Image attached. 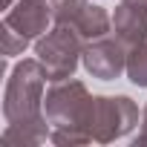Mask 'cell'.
I'll list each match as a JSON object with an SVG mask.
<instances>
[{
  "label": "cell",
  "instance_id": "3957f363",
  "mask_svg": "<svg viewBox=\"0 0 147 147\" xmlns=\"http://www.w3.org/2000/svg\"><path fill=\"white\" fill-rule=\"evenodd\" d=\"M87 90L78 81H55V87L46 92V115L58 127H78L90 118Z\"/></svg>",
  "mask_w": 147,
  "mask_h": 147
},
{
  "label": "cell",
  "instance_id": "6da1fadb",
  "mask_svg": "<svg viewBox=\"0 0 147 147\" xmlns=\"http://www.w3.org/2000/svg\"><path fill=\"white\" fill-rule=\"evenodd\" d=\"M46 69L40 61H23L15 66L12 78L6 84V121L9 130H29L43 124L40 121V92H43Z\"/></svg>",
  "mask_w": 147,
  "mask_h": 147
},
{
  "label": "cell",
  "instance_id": "9c48e42d",
  "mask_svg": "<svg viewBox=\"0 0 147 147\" xmlns=\"http://www.w3.org/2000/svg\"><path fill=\"white\" fill-rule=\"evenodd\" d=\"M26 43H29V40H26L23 35H18L12 26L3 23V52H6V55H18V52H23Z\"/></svg>",
  "mask_w": 147,
  "mask_h": 147
},
{
  "label": "cell",
  "instance_id": "ba28073f",
  "mask_svg": "<svg viewBox=\"0 0 147 147\" xmlns=\"http://www.w3.org/2000/svg\"><path fill=\"white\" fill-rule=\"evenodd\" d=\"M127 72L130 81L138 87H147V43H141L130 58H127Z\"/></svg>",
  "mask_w": 147,
  "mask_h": 147
},
{
  "label": "cell",
  "instance_id": "5b68a950",
  "mask_svg": "<svg viewBox=\"0 0 147 147\" xmlns=\"http://www.w3.org/2000/svg\"><path fill=\"white\" fill-rule=\"evenodd\" d=\"M84 63H87V69L92 72V75H98V78H115L118 72L127 66L121 46L115 40H104V38H98L84 52Z\"/></svg>",
  "mask_w": 147,
  "mask_h": 147
},
{
  "label": "cell",
  "instance_id": "52a82bcc",
  "mask_svg": "<svg viewBox=\"0 0 147 147\" xmlns=\"http://www.w3.org/2000/svg\"><path fill=\"white\" fill-rule=\"evenodd\" d=\"M84 12H87V0H55L52 6V18L63 26H75Z\"/></svg>",
  "mask_w": 147,
  "mask_h": 147
},
{
  "label": "cell",
  "instance_id": "7a4b0ae2",
  "mask_svg": "<svg viewBox=\"0 0 147 147\" xmlns=\"http://www.w3.org/2000/svg\"><path fill=\"white\" fill-rule=\"evenodd\" d=\"M81 35L72 29L58 23V29H52L46 38L38 40V61L46 69V78L49 81H63L72 75V69L78 63V52H81Z\"/></svg>",
  "mask_w": 147,
  "mask_h": 147
},
{
  "label": "cell",
  "instance_id": "8992f818",
  "mask_svg": "<svg viewBox=\"0 0 147 147\" xmlns=\"http://www.w3.org/2000/svg\"><path fill=\"white\" fill-rule=\"evenodd\" d=\"M115 32L121 35V40L127 43H141L147 38V3H138V0H124V3L115 9Z\"/></svg>",
  "mask_w": 147,
  "mask_h": 147
},
{
  "label": "cell",
  "instance_id": "277c9868",
  "mask_svg": "<svg viewBox=\"0 0 147 147\" xmlns=\"http://www.w3.org/2000/svg\"><path fill=\"white\" fill-rule=\"evenodd\" d=\"M52 18V9L43 3V0H20V3L3 18L6 26H12L18 35H23L26 40L46 32V23Z\"/></svg>",
  "mask_w": 147,
  "mask_h": 147
}]
</instances>
